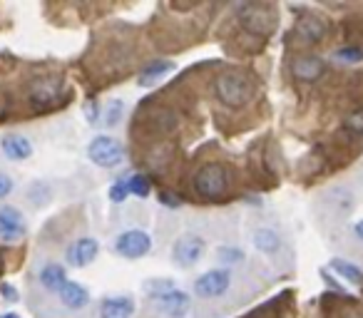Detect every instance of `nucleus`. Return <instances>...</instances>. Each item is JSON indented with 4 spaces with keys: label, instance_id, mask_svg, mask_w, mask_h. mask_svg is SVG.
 <instances>
[{
    "label": "nucleus",
    "instance_id": "6ab92c4d",
    "mask_svg": "<svg viewBox=\"0 0 363 318\" xmlns=\"http://www.w3.org/2000/svg\"><path fill=\"white\" fill-rule=\"evenodd\" d=\"M174 70V63H167V60H154L152 65H147V68L142 70V75H140V82L142 85H152L157 82L159 78H164L167 73H172Z\"/></svg>",
    "mask_w": 363,
    "mask_h": 318
},
{
    "label": "nucleus",
    "instance_id": "2eb2a0df",
    "mask_svg": "<svg viewBox=\"0 0 363 318\" xmlns=\"http://www.w3.org/2000/svg\"><path fill=\"white\" fill-rule=\"evenodd\" d=\"M324 32H326V23L319 20V18H304L296 25V35L306 42H319L324 37Z\"/></svg>",
    "mask_w": 363,
    "mask_h": 318
},
{
    "label": "nucleus",
    "instance_id": "4be33fe9",
    "mask_svg": "<svg viewBox=\"0 0 363 318\" xmlns=\"http://www.w3.org/2000/svg\"><path fill=\"white\" fill-rule=\"evenodd\" d=\"M122 102L120 99H112L110 104H107V110H105V122H107V127H115V125H120V120H122Z\"/></svg>",
    "mask_w": 363,
    "mask_h": 318
},
{
    "label": "nucleus",
    "instance_id": "6e6552de",
    "mask_svg": "<svg viewBox=\"0 0 363 318\" xmlns=\"http://www.w3.org/2000/svg\"><path fill=\"white\" fill-rule=\"evenodd\" d=\"M239 20H242V25L249 32H257V35H269V32L274 30V16L262 6L239 8Z\"/></svg>",
    "mask_w": 363,
    "mask_h": 318
},
{
    "label": "nucleus",
    "instance_id": "ddd939ff",
    "mask_svg": "<svg viewBox=\"0 0 363 318\" xmlns=\"http://www.w3.org/2000/svg\"><path fill=\"white\" fill-rule=\"evenodd\" d=\"M3 152H6L8 159H16V162H23L32 154V145L27 137L23 135H8L3 137Z\"/></svg>",
    "mask_w": 363,
    "mask_h": 318
},
{
    "label": "nucleus",
    "instance_id": "a878e982",
    "mask_svg": "<svg viewBox=\"0 0 363 318\" xmlns=\"http://www.w3.org/2000/svg\"><path fill=\"white\" fill-rule=\"evenodd\" d=\"M0 293H3V296H6V301H18V291L16 288L11 286V283H0Z\"/></svg>",
    "mask_w": 363,
    "mask_h": 318
},
{
    "label": "nucleus",
    "instance_id": "bb28decb",
    "mask_svg": "<svg viewBox=\"0 0 363 318\" xmlns=\"http://www.w3.org/2000/svg\"><path fill=\"white\" fill-rule=\"evenodd\" d=\"M159 202H162L164 207H172V209H177L179 204H182L177 197H174V194H169V192H162V194H159Z\"/></svg>",
    "mask_w": 363,
    "mask_h": 318
},
{
    "label": "nucleus",
    "instance_id": "9d476101",
    "mask_svg": "<svg viewBox=\"0 0 363 318\" xmlns=\"http://www.w3.org/2000/svg\"><path fill=\"white\" fill-rule=\"evenodd\" d=\"M97 251H100V244H97L95 239H90V236L78 239L68 249V264H70V267H75V269H85L87 264H92V261H95Z\"/></svg>",
    "mask_w": 363,
    "mask_h": 318
},
{
    "label": "nucleus",
    "instance_id": "cd10ccee",
    "mask_svg": "<svg viewBox=\"0 0 363 318\" xmlns=\"http://www.w3.org/2000/svg\"><path fill=\"white\" fill-rule=\"evenodd\" d=\"M11 189H13L11 177H6V174H0V199L8 197V194H11Z\"/></svg>",
    "mask_w": 363,
    "mask_h": 318
},
{
    "label": "nucleus",
    "instance_id": "4468645a",
    "mask_svg": "<svg viewBox=\"0 0 363 318\" xmlns=\"http://www.w3.org/2000/svg\"><path fill=\"white\" fill-rule=\"evenodd\" d=\"M58 293H60V301H63L68 308H75V311H78V308H85L90 303L87 288L80 286V283H75V281H68Z\"/></svg>",
    "mask_w": 363,
    "mask_h": 318
},
{
    "label": "nucleus",
    "instance_id": "0eeeda50",
    "mask_svg": "<svg viewBox=\"0 0 363 318\" xmlns=\"http://www.w3.org/2000/svg\"><path fill=\"white\" fill-rule=\"evenodd\" d=\"M229 286H232L229 271H224V269H211V271L202 274L195 281V293L202 298H216L229 291Z\"/></svg>",
    "mask_w": 363,
    "mask_h": 318
},
{
    "label": "nucleus",
    "instance_id": "39448f33",
    "mask_svg": "<svg viewBox=\"0 0 363 318\" xmlns=\"http://www.w3.org/2000/svg\"><path fill=\"white\" fill-rule=\"evenodd\" d=\"M115 251L120 256H125V259H142V256H147L152 251V236L147 231L130 229L117 236Z\"/></svg>",
    "mask_w": 363,
    "mask_h": 318
},
{
    "label": "nucleus",
    "instance_id": "423d86ee",
    "mask_svg": "<svg viewBox=\"0 0 363 318\" xmlns=\"http://www.w3.org/2000/svg\"><path fill=\"white\" fill-rule=\"evenodd\" d=\"M204 251H207L204 239H199V236H195V234H185L182 239H177V244H174L172 259L177 267L190 269V267H195V264H199Z\"/></svg>",
    "mask_w": 363,
    "mask_h": 318
},
{
    "label": "nucleus",
    "instance_id": "412c9836",
    "mask_svg": "<svg viewBox=\"0 0 363 318\" xmlns=\"http://www.w3.org/2000/svg\"><path fill=\"white\" fill-rule=\"evenodd\" d=\"M333 60H338V63H361L363 50L361 47H341V50L333 52Z\"/></svg>",
    "mask_w": 363,
    "mask_h": 318
},
{
    "label": "nucleus",
    "instance_id": "b1692460",
    "mask_svg": "<svg viewBox=\"0 0 363 318\" xmlns=\"http://www.w3.org/2000/svg\"><path fill=\"white\" fill-rule=\"evenodd\" d=\"M110 199H112L115 204L125 202V199H127V187H125V182L112 184V187H110Z\"/></svg>",
    "mask_w": 363,
    "mask_h": 318
},
{
    "label": "nucleus",
    "instance_id": "5701e85b",
    "mask_svg": "<svg viewBox=\"0 0 363 318\" xmlns=\"http://www.w3.org/2000/svg\"><path fill=\"white\" fill-rule=\"evenodd\" d=\"M346 127L356 135H363V110H356L353 115L346 117Z\"/></svg>",
    "mask_w": 363,
    "mask_h": 318
},
{
    "label": "nucleus",
    "instance_id": "c85d7f7f",
    "mask_svg": "<svg viewBox=\"0 0 363 318\" xmlns=\"http://www.w3.org/2000/svg\"><path fill=\"white\" fill-rule=\"evenodd\" d=\"M353 229H356V236H358V239L363 241V219L356 221V226H353Z\"/></svg>",
    "mask_w": 363,
    "mask_h": 318
},
{
    "label": "nucleus",
    "instance_id": "f03ea898",
    "mask_svg": "<svg viewBox=\"0 0 363 318\" xmlns=\"http://www.w3.org/2000/svg\"><path fill=\"white\" fill-rule=\"evenodd\" d=\"M152 303L154 308L167 318H185L192 308V298L187 296V291L172 286V283H167V286H162L159 291H154Z\"/></svg>",
    "mask_w": 363,
    "mask_h": 318
},
{
    "label": "nucleus",
    "instance_id": "1a4fd4ad",
    "mask_svg": "<svg viewBox=\"0 0 363 318\" xmlns=\"http://www.w3.org/2000/svg\"><path fill=\"white\" fill-rule=\"evenodd\" d=\"M25 236V221H23L20 212L13 207L0 209V241H18Z\"/></svg>",
    "mask_w": 363,
    "mask_h": 318
},
{
    "label": "nucleus",
    "instance_id": "f8f14e48",
    "mask_svg": "<svg viewBox=\"0 0 363 318\" xmlns=\"http://www.w3.org/2000/svg\"><path fill=\"white\" fill-rule=\"evenodd\" d=\"M132 313H135V301L130 296L105 298L100 306L102 318H132Z\"/></svg>",
    "mask_w": 363,
    "mask_h": 318
},
{
    "label": "nucleus",
    "instance_id": "aec40b11",
    "mask_svg": "<svg viewBox=\"0 0 363 318\" xmlns=\"http://www.w3.org/2000/svg\"><path fill=\"white\" fill-rule=\"evenodd\" d=\"M125 187H127V194H137V197H147L149 189H152L147 177H142V174H135V177L125 179Z\"/></svg>",
    "mask_w": 363,
    "mask_h": 318
},
{
    "label": "nucleus",
    "instance_id": "dca6fc26",
    "mask_svg": "<svg viewBox=\"0 0 363 318\" xmlns=\"http://www.w3.org/2000/svg\"><path fill=\"white\" fill-rule=\"evenodd\" d=\"M254 246H257V251H262V254H276V251L281 249V236L276 234L274 229H257L254 231Z\"/></svg>",
    "mask_w": 363,
    "mask_h": 318
},
{
    "label": "nucleus",
    "instance_id": "20e7f679",
    "mask_svg": "<svg viewBox=\"0 0 363 318\" xmlns=\"http://www.w3.org/2000/svg\"><path fill=\"white\" fill-rule=\"evenodd\" d=\"M87 157L97 164V167L112 169V167H120L122 164V159H125V149H122V145L115 140V137L97 135L95 140L87 145Z\"/></svg>",
    "mask_w": 363,
    "mask_h": 318
},
{
    "label": "nucleus",
    "instance_id": "9b49d317",
    "mask_svg": "<svg viewBox=\"0 0 363 318\" xmlns=\"http://www.w3.org/2000/svg\"><path fill=\"white\" fill-rule=\"evenodd\" d=\"M324 60L316 58V55H301L291 63V75L301 82H314L324 75Z\"/></svg>",
    "mask_w": 363,
    "mask_h": 318
},
{
    "label": "nucleus",
    "instance_id": "f257e3e1",
    "mask_svg": "<svg viewBox=\"0 0 363 318\" xmlns=\"http://www.w3.org/2000/svg\"><path fill=\"white\" fill-rule=\"evenodd\" d=\"M214 92L226 107H242V104H247L252 99V82L244 75L229 73L221 75L214 82Z\"/></svg>",
    "mask_w": 363,
    "mask_h": 318
},
{
    "label": "nucleus",
    "instance_id": "f3484780",
    "mask_svg": "<svg viewBox=\"0 0 363 318\" xmlns=\"http://www.w3.org/2000/svg\"><path fill=\"white\" fill-rule=\"evenodd\" d=\"M40 283L50 291H60V288L68 283V276H65V269L60 264H48V267H42L40 271Z\"/></svg>",
    "mask_w": 363,
    "mask_h": 318
},
{
    "label": "nucleus",
    "instance_id": "7ed1b4c3",
    "mask_svg": "<svg viewBox=\"0 0 363 318\" xmlns=\"http://www.w3.org/2000/svg\"><path fill=\"white\" fill-rule=\"evenodd\" d=\"M229 187V172L221 164H204L199 172L195 174V192L204 199H216L226 192Z\"/></svg>",
    "mask_w": 363,
    "mask_h": 318
},
{
    "label": "nucleus",
    "instance_id": "a211bd4d",
    "mask_svg": "<svg viewBox=\"0 0 363 318\" xmlns=\"http://www.w3.org/2000/svg\"><path fill=\"white\" fill-rule=\"evenodd\" d=\"M331 269H333V271H336L341 279H346L348 283H353V286H358V283H363V271L356 267V264H351V261L331 259Z\"/></svg>",
    "mask_w": 363,
    "mask_h": 318
},
{
    "label": "nucleus",
    "instance_id": "393cba45",
    "mask_svg": "<svg viewBox=\"0 0 363 318\" xmlns=\"http://www.w3.org/2000/svg\"><path fill=\"white\" fill-rule=\"evenodd\" d=\"M219 256H221V261L234 264V261L242 259V251H239V249H219Z\"/></svg>",
    "mask_w": 363,
    "mask_h": 318
},
{
    "label": "nucleus",
    "instance_id": "c756f323",
    "mask_svg": "<svg viewBox=\"0 0 363 318\" xmlns=\"http://www.w3.org/2000/svg\"><path fill=\"white\" fill-rule=\"evenodd\" d=\"M0 318H18L16 313H6V316H0Z\"/></svg>",
    "mask_w": 363,
    "mask_h": 318
}]
</instances>
